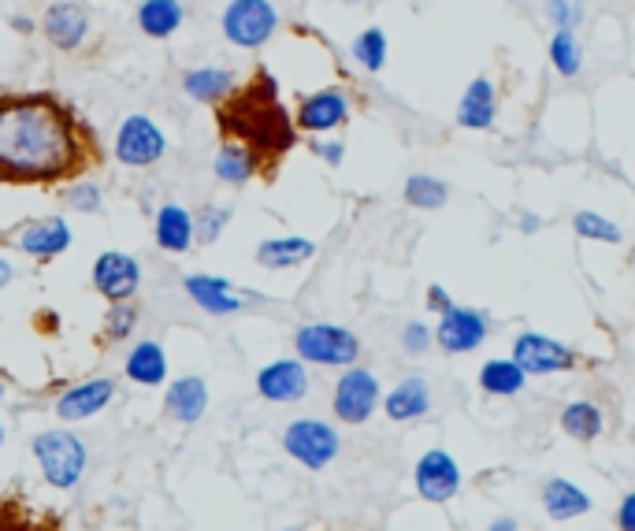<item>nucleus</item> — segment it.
<instances>
[{
    "mask_svg": "<svg viewBox=\"0 0 635 531\" xmlns=\"http://www.w3.org/2000/svg\"><path fill=\"white\" fill-rule=\"evenodd\" d=\"M0 394H4V386H0Z\"/></svg>",
    "mask_w": 635,
    "mask_h": 531,
    "instance_id": "3c124183",
    "label": "nucleus"
},
{
    "mask_svg": "<svg viewBox=\"0 0 635 531\" xmlns=\"http://www.w3.org/2000/svg\"><path fill=\"white\" fill-rule=\"evenodd\" d=\"M33 458H38L45 480L52 486H60V491H71V486L82 480L86 472V446L82 439L71 435V431H41L38 439H33Z\"/></svg>",
    "mask_w": 635,
    "mask_h": 531,
    "instance_id": "20e7f679",
    "label": "nucleus"
},
{
    "mask_svg": "<svg viewBox=\"0 0 635 531\" xmlns=\"http://www.w3.org/2000/svg\"><path fill=\"white\" fill-rule=\"evenodd\" d=\"M401 350L412 353V357H420V353L431 350V327H423L420 319H412V324L401 327Z\"/></svg>",
    "mask_w": 635,
    "mask_h": 531,
    "instance_id": "ea45409f",
    "label": "nucleus"
},
{
    "mask_svg": "<svg viewBox=\"0 0 635 531\" xmlns=\"http://www.w3.org/2000/svg\"><path fill=\"white\" fill-rule=\"evenodd\" d=\"M379 402H383V391H379V380L368 368L350 364V368L342 372V380L334 383L331 409L342 424H364V420L375 413Z\"/></svg>",
    "mask_w": 635,
    "mask_h": 531,
    "instance_id": "6e6552de",
    "label": "nucleus"
},
{
    "mask_svg": "<svg viewBox=\"0 0 635 531\" xmlns=\"http://www.w3.org/2000/svg\"><path fill=\"white\" fill-rule=\"evenodd\" d=\"M223 38L238 49H261L275 38L279 30V12L272 0H231L223 8Z\"/></svg>",
    "mask_w": 635,
    "mask_h": 531,
    "instance_id": "39448f33",
    "label": "nucleus"
},
{
    "mask_svg": "<svg viewBox=\"0 0 635 531\" xmlns=\"http://www.w3.org/2000/svg\"><path fill=\"white\" fill-rule=\"evenodd\" d=\"M0 446H4V427H0Z\"/></svg>",
    "mask_w": 635,
    "mask_h": 531,
    "instance_id": "09e8293b",
    "label": "nucleus"
},
{
    "mask_svg": "<svg viewBox=\"0 0 635 531\" xmlns=\"http://www.w3.org/2000/svg\"><path fill=\"white\" fill-rule=\"evenodd\" d=\"M183 286H186L189 302L208 316H234L250 305V297H245L234 283L219 279V275H189Z\"/></svg>",
    "mask_w": 635,
    "mask_h": 531,
    "instance_id": "dca6fc26",
    "label": "nucleus"
},
{
    "mask_svg": "<svg viewBox=\"0 0 635 531\" xmlns=\"http://www.w3.org/2000/svg\"><path fill=\"white\" fill-rule=\"evenodd\" d=\"M134 327H138V305L134 302L108 305V316L100 324V342L105 346H119V342H127L134 335Z\"/></svg>",
    "mask_w": 635,
    "mask_h": 531,
    "instance_id": "473e14b6",
    "label": "nucleus"
},
{
    "mask_svg": "<svg viewBox=\"0 0 635 531\" xmlns=\"http://www.w3.org/2000/svg\"><path fill=\"white\" fill-rule=\"evenodd\" d=\"M495 116H498V90L490 79H472L468 90L461 94V105H457V124L465 130H490L495 127Z\"/></svg>",
    "mask_w": 635,
    "mask_h": 531,
    "instance_id": "412c9836",
    "label": "nucleus"
},
{
    "mask_svg": "<svg viewBox=\"0 0 635 531\" xmlns=\"http://www.w3.org/2000/svg\"><path fill=\"white\" fill-rule=\"evenodd\" d=\"M256 391L267 402H279V405H290V402H301L309 394V372H305V361L297 357H283V361H272L256 372Z\"/></svg>",
    "mask_w": 635,
    "mask_h": 531,
    "instance_id": "2eb2a0df",
    "label": "nucleus"
},
{
    "mask_svg": "<svg viewBox=\"0 0 635 531\" xmlns=\"http://www.w3.org/2000/svg\"><path fill=\"white\" fill-rule=\"evenodd\" d=\"M353 60L361 63L364 71H383L387 63V35L379 27H368L353 38Z\"/></svg>",
    "mask_w": 635,
    "mask_h": 531,
    "instance_id": "f704fd0d",
    "label": "nucleus"
},
{
    "mask_svg": "<svg viewBox=\"0 0 635 531\" xmlns=\"http://www.w3.org/2000/svg\"><path fill=\"white\" fill-rule=\"evenodd\" d=\"M134 19H138V30L145 38L164 41V38H172L178 27H183L186 8H183V0H141Z\"/></svg>",
    "mask_w": 635,
    "mask_h": 531,
    "instance_id": "393cba45",
    "label": "nucleus"
},
{
    "mask_svg": "<svg viewBox=\"0 0 635 531\" xmlns=\"http://www.w3.org/2000/svg\"><path fill=\"white\" fill-rule=\"evenodd\" d=\"M487 531H517V520H512V517H498V520H490Z\"/></svg>",
    "mask_w": 635,
    "mask_h": 531,
    "instance_id": "c03bdc74",
    "label": "nucleus"
},
{
    "mask_svg": "<svg viewBox=\"0 0 635 531\" xmlns=\"http://www.w3.org/2000/svg\"><path fill=\"white\" fill-rule=\"evenodd\" d=\"M546 16L557 30H576L584 23V4L579 0H546Z\"/></svg>",
    "mask_w": 635,
    "mask_h": 531,
    "instance_id": "58836bf2",
    "label": "nucleus"
},
{
    "mask_svg": "<svg viewBox=\"0 0 635 531\" xmlns=\"http://www.w3.org/2000/svg\"><path fill=\"white\" fill-rule=\"evenodd\" d=\"M16 246L33 260H52L71 246V227H67V219H60V216L33 219V224H27L16 235Z\"/></svg>",
    "mask_w": 635,
    "mask_h": 531,
    "instance_id": "f3484780",
    "label": "nucleus"
},
{
    "mask_svg": "<svg viewBox=\"0 0 635 531\" xmlns=\"http://www.w3.org/2000/svg\"><path fill=\"white\" fill-rule=\"evenodd\" d=\"M153 235H156V246H160L164 253H189V246L197 242L194 216H189L178 201H167V205L156 208Z\"/></svg>",
    "mask_w": 635,
    "mask_h": 531,
    "instance_id": "aec40b11",
    "label": "nucleus"
},
{
    "mask_svg": "<svg viewBox=\"0 0 635 531\" xmlns=\"http://www.w3.org/2000/svg\"><path fill=\"white\" fill-rule=\"evenodd\" d=\"M167 413H172L178 424H197L208 409V386L201 375H183L167 386V397H164Z\"/></svg>",
    "mask_w": 635,
    "mask_h": 531,
    "instance_id": "5701e85b",
    "label": "nucleus"
},
{
    "mask_svg": "<svg viewBox=\"0 0 635 531\" xmlns=\"http://www.w3.org/2000/svg\"><path fill=\"white\" fill-rule=\"evenodd\" d=\"M312 153H316V157L328 164V168H339V164L345 160V146H342V141L316 138V141H312Z\"/></svg>",
    "mask_w": 635,
    "mask_h": 531,
    "instance_id": "a19ab883",
    "label": "nucleus"
},
{
    "mask_svg": "<svg viewBox=\"0 0 635 531\" xmlns=\"http://www.w3.org/2000/svg\"><path fill=\"white\" fill-rule=\"evenodd\" d=\"M487 316L479 308H465V305H453L450 313L439 316V327H434V342L439 350L446 353H472L483 346L487 338Z\"/></svg>",
    "mask_w": 635,
    "mask_h": 531,
    "instance_id": "4468645a",
    "label": "nucleus"
},
{
    "mask_svg": "<svg viewBox=\"0 0 635 531\" xmlns=\"http://www.w3.org/2000/svg\"><path fill=\"white\" fill-rule=\"evenodd\" d=\"M573 230H576L579 238H587V242H609V246H617V242H621V227L609 224L606 216L587 213V208L573 216Z\"/></svg>",
    "mask_w": 635,
    "mask_h": 531,
    "instance_id": "c9c22d12",
    "label": "nucleus"
},
{
    "mask_svg": "<svg viewBox=\"0 0 635 531\" xmlns=\"http://www.w3.org/2000/svg\"><path fill=\"white\" fill-rule=\"evenodd\" d=\"M100 164L97 130L60 94H0V186H63Z\"/></svg>",
    "mask_w": 635,
    "mask_h": 531,
    "instance_id": "f257e3e1",
    "label": "nucleus"
},
{
    "mask_svg": "<svg viewBox=\"0 0 635 531\" xmlns=\"http://www.w3.org/2000/svg\"><path fill=\"white\" fill-rule=\"evenodd\" d=\"M606 427V416L595 402H573L561 409V431L576 442H595Z\"/></svg>",
    "mask_w": 635,
    "mask_h": 531,
    "instance_id": "7c9ffc66",
    "label": "nucleus"
},
{
    "mask_svg": "<svg viewBox=\"0 0 635 531\" xmlns=\"http://www.w3.org/2000/svg\"><path fill=\"white\" fill-rule=\"evenodd\" d=\"M238 90V75L227 68H216V63H205V68H189L183 75V94L197 105H212L216 108L219 101Z\"/></svg>",
    "mask_w": 635,
    "mask_h": 531,
    "instance_id": "6ab92c4d",
    "label": "nucleus"
},
{
    "mask_svg": "<svg viewBox=\"0 0 635 531\" xmlns=\"http://www.w3.org/2000/svg\"><path fill=\"white\" fill-rule=\"evenodd\" d=\"M0 531H63L60 517L30 505L19 494H0Z\"/></svg>",
    "mask_w": 635,
    "mask_h": 531,
    "instance_id": "b1692460",
    "label": "nucleus"
},
{
    "mask_svg": "<svg viewBox=\"0 0 635 531\" xmlns=\"http://www.w3.org/2000/svg\"><path fill=\"white\" fill-rule=\"evenodd\" d=\"M345 4H361V0H345Z\"/></svg>",
    "mask_w": 635,
    "mask_h": 531,
    "instance_id": "8fccbe9b",
    "label": "nucleus"
},
{
    "mask_svg": "<svg viewBox=\"0 0 635 531\" xmlns=\"http://www.w3.org/2000/svg\"><path fill=\"white\" fill-rule=\"evenodd\" d=\"M111 397H116V380H105V375H100V380H86L56 397V416L67 420V424L89 420V416H97Z\"/></svg>",
    "mask_w": 635,
    "mask_h": 531,
    "instance_id": "a211bd4d",
    "label": "nucleus"
},
{
    "mask_svg": "<svg viewBox=\"0 0 635 531\" xmlns=\"http://www.w3.org/2000/svg\"><path fill=\"white\" fill-rule=\"evenodd\" d=\"M212 171H216L219 183L245 186L250 179H256V175H264V164L250 146H242V141L234 138H223V146L216 149V160H212Z\"/></svg>",
    "mask_w": 635,
    "mask_h": 531,
    "instance_id": "4be33fe9",
    "label": "nucleus"
},
{
    "mask_svg": "<svg viewBox=\"0 0 635 531\" xmlns=\"http://www.w3.org/2000/svg\"><path fill=\"white\" fill-rule=\"evenodd\" d=\"M345 119H350V97H345L339 86H328V90L301 97V105L294 112V127H297V135L323 138V135H331V130H339Z\"/></svg>",
    "mask_w": 635,
    "mask_h": 531,
    "instance_id": "1a4fd4ad",
    "label": "nucleus"
},
{
    "mask_svg": "<svg viewBox=\"0 0 635 531\" xmlns=\"http://www.w3.org/2000/svg\"><path fill=\"white\" fill-rule=\"evenodd\" d=\"M512 361H517L528 375H554V372H568L579 364L576 350H568L565 342H557V338L535 335V331H524V335L512 338Z\"/></svg>",
    "mask_w": 635,
    "mask_h": 531,
    "instance_id": "9d476101",
    "label": "nucleus"
},
{
    "mask_svg": "<svg viewBox=\"0 0 635 531\" xmlns=\"http://www.w3.org/2000/svg\"><path fill=\"white\" fill-rule=\"evenodd\" d=\"M216 124L223 138H234L250 146L264 164V179H272L279 160L294 149L297 127L294 116L279 105L275 79L267 71H256L250 86L234 90L227 101L216 105Z\"/></svg>",
    "mask_w": 635,
    "mask_h": 531,
    "instance_id": "f03ea898",
    "label": "nucleus"
},
{
    "mask_svg": "<svg viewBox=\"0 0 635 531\" xmlns=\"http://www.w3.org/2000/svg\"><path fill=\"white\" fill-rule=\"evenodd\" d=\"M339 446H342L339 431L323 424V420H294V424L283 431V450L312 472L328 469V464L339 458Z\"/></svg>",
    "mask_w": 635,
    "mask_h": 531,
    "instance_id": "0eeeda50",
    "label": "nucleus"
},
{
    "mask_svg": "<svg viewBox=\"0 0 635 531\" xmlns=\"http://www.w3.org/2000/svg\"><path fill=\"white\" fill-rule=\"evenodd\" d=\"M550 63L557 75H565V79H573L584 68V49H579V38L573 30H557L550 38Z\"/></svg>",
    "mask_w": 635,
    "mask_h": 531,
    "instance_id": "72a5a7b5",
    "label": "nucleus"
},
{
    "mask_svg": "<svg viewBox=\"0 0 635 531\" xmlns=\"http://www.w3.org/2000/svg\"><path fill=\"white\" fill-rule=\"evenodd\" d=\"M231 224V208H223V205H208V208H201V216H194V230H197V242H205V246H212L219 235H223V227Z\"/></svg>",
    "mask_w": 635,
    "mask_h": 531,
    "instance_id": "4c0bfd02",
    "label": "nucleus"
},
{
    "mask_svg": "<svg viewBox=\"0 0 635 531\" xmlns=\"http://www.w3.org/2000/svg\"><path fill=\"white\" fill-rule=\"evenodd\" d=\"M406 205L409 208H423V213H434L450 201V190H446L442 179H431V175H409L406 179Z\"/></svg>",
    "mask_w": 635,
    "mask_h": 531,
    "instance_id": "2f4dec72",
    "label": "nucleus"
},
{
    "mask_svg": "<svg viewBox=\"0 0 635 531\" xmlns=\"http://www.w3.org/2000/svg\"><path fill=\"white\" fill-rule=\"evenodd\" d=\"M617 528L621 531H635V491L624 498L621 509H617Z\"/></svg>",
    "mask_w": 635,
    "mask_h": 531,
    "instance_id": "37998d69",
    "label": "nucleus"
},
{
    "mask_svg": "<svg viewBox=\"0 0 635 531\" xmlns=\"http://www.w3.org/2000/svg\"><path fill=\"white\" fill-rule=\"evenodd\" d=\"M141 286V264L130 257V253L108 249L94 260V291L105 297L108 305L116 302H130Z\"/></svg>",
    "mask_w": 635,
    "mask_h": 531,
    "instance_id": "9b49d317",
    "label": "nucleus"
},
{
    "mask_svg": "<svg viewBox=\"0 0 635 531\" xmlns=\"http://www.w3.org/2000/svg\"><path fill=\"white\" fill-rule=\"evenodd\" d=\"M543 224H539V216H524L520 219V230H528V235H531V230H539Z\"/></svg>",
    "mask_w": 635,
    "mask_h": 531,
    "instance_id": "49530a36",
    "label": "nucleus"
},
{
    "mask_svg": "<svg viewBox=\"0 0 635 531\" xmlns=\"http://www.w3.org/2000/svg\"><path fill=\"white\" fill-rule=\"evenodd\" d=\"M543 509L550 520H576L590 509V498L568 480H550L543 486Z\"/></svg>",
    "mask_w": 635,
    "mask_h": 531,
    "instance_id": "c85d7f7f",
    "label": "nucleus"
},
{
    "mask_svg": "<svg viewBox=\"0 0 635 531\" xmlns=\"http://www.w3.org/2000/svg\"><path fill=\"white\" fill-rule=\"evenodd\" d=\"M16 27H19V35H30L33 23H27V19H16Z\"/></svg>",
    "mask_w": 635,
    "mask_h": 531,
    "instance_id": "de8ad7c7",
    "label": "nucleus"
},
{
    "mask_svg": "<svg viewBox=\"0 0 635 531\" xmlns=\"http://www.w3.org/2000/svg\"><path fill=\"white\" fill-rule=\"evenodd\" d=\"M41 35L60 52L82 49L89 38V12L78 4V0H52L41 16Z\"/></svg>",
    "mask_w": 635,
    "mask_h": 531,
    "instance_id": "f8f14e48",
    "label": "nucleus"
},
{
    "mask_svg": "<svg viewBox=\"0 0 635 531\" xmlns=\"http://www.w3.org/2000/svg\"><path fill=\"white\" fill-rule=\"evenodd\" d=\"M63 201L67 208H75V213H100L105 194H100V186L94 179H78L63 186Z\"/></svg>",
    "mask_w": 635,
    "mask_h": 531,
    "instance_id": "e433bc0d",
    "label": "nucleus"
},
{
    "mask_svg": "<svg viewBox=\"0 0 635 531\" xmlns=\"http://www.w3.org/2000/svg\"><path fill=\"white\" fill-rule=\"evenodd\" d=\"M11 279H16V268H11V264H8L4 257H0V291H4V286H8Z\"/></svg>",
    "mask_w": 635,
    "mask_h": 531,
    "instance_id": "a18cd8bd",
    "label": "nucleus"
},
{
    "mask_svg": "<svg viewBox=\"0 0 635 531\" xmlns=\"http://www.w3.org/2000/svg\"><path fill=\"white\" fill-rule=\"evenodd\" d=\"M383 409L390 420H398V424H406V420H417L431 409V391H428V380H420V375H409V380H401L394 391L383 397Z\"/></svg>",
    "mask_w": 635,
    "mask_h": 531,
    "instance_id": "a878e982",
    "label": "nucleus"
},
{
    "mask_svg": "<svg viewBox=\"0 0 635 531\" xmlns=\"http://www.w3.org/2000/svg\"><path fill=\"white\" fill-rule=\"evenodd\" d=\"M412 480H417V494L423 498V502H434V505L450 502V498L461 491V469H457V461L446 450L423 453V458L417 461Z\"/></svg>",
    "mask_w": 635,
    "mask_h": 531,
    "instance_id": "ddd939ff",
    "label": "nucleus"
},
{
    "mask_svg": "<svg viewBox=\"0 0 635 531\" xmlns=\"http://www.w3.org/2000/svg\"><path fill=\"white\" fill-rule=\"evenodd\" d=\"M127 380L141 383V386H160L167 380V357H164L160 342L145 338L127 353Z\"/></svg>",
    "mask_w": 635,
    "mask_h": 531,
    "instance_id": "cd10ccee",
    "label": "nucleus"
},
{
    "mask_svg": "<svg viewBox=\"0 0 635 531\" xmlns=\"http://www.w3.org/2000/svg\"><path fill=\"white\" fill-rule=\"evenodd\" d=\"M428 308H431V313H450V308H453V297L450 294H446V286H439V283H431L428 286Z\"/></svg>",
    "mask_w": 635,
    "mask_h": 531,
    "instance_id": "79ce46f5",
    "label": "nucleus"
},
{
    "mask_svg": "<svg viewBox=\"0 0 635 531\" xmlns=\"http://www.w3.org/2000/svg\"><path fill=\"white\" fill-rule=\"evenodd\" d=\"M316 257V242L301 238V235H286V238H267L256 246V264H264V268H297V264H305Z\"/></svg>",
    "mask_w": 635,
    "mask_h": 531,
    "instance_id": "bb28decb",
    "label": "nucleus"
},
{
    "mask_svg": "<svg viewBox=\"0 0 635 531\" xmlns=\"http://www.w3.org/2000/svg\"><path fill=\"white\" fill-rule=\"evenodd\" d=\"M524 383H528V372L520 368L512 357H501V361H487L479 368V386L495 397H509V394H520Z\"/></svg>",
    "mask_w": 635,
    "mask_h": 531,
    "instance_id": "c756f323",
    "label": "nucleus"
},
{
    "mask_svg": "<svg viewBox=\"0 0 635 531\" xmlns=\"http://www.w3.org/2000/svg\"><path fill=\"white\" fill-rule=\"evenodd\" d=\"M297 361L323 364V368H350L361 357V338L339 324H305L294 331Z\"/></svg>",
    "mask_w": 635,
    "mask_h": 531,
    "instance_id": "7ed1b4c3",
    "label": "nucleus"
},
{
    "mask_svg": "<svg viewBox=\"0 0 635 531\" xmlns=\"http://www.w3.org/2000/svg\"><path fill=\"white\" fill-rule=\"evenodd\" d=\"M167 157V135L153 116L134 112L116 130V160L123 168H153Z\"/></svg>",
    "mask_w": 635,
    "mask_h": 531,
    "instance_id": "423d86ee",
    "label": "nucleus"
}]
</instances>
